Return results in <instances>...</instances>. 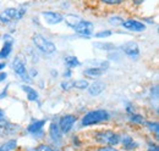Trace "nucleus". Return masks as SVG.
<instances>
[{"label":"nucleus","mask_w":159,"mask_h":151,"mask_svg":"<svg viewBox=\"0 0 159 151\" xmlns=\"http://www.w3.org/2000/svg\"><path fill=\"white\" fill-rule=\"evenodd\" d=\"M11 67H12L14 72L19 76L22 80H25V82H31L32 80L30 78V76H28L27 70H26V62L21 56H17L14 58V61L11 63Z\"/></svg>","instance_id":"obj_5"},{"label":"nucleus","mask_w":159,"mask_h":151,"mask_svg":"<svg viewBox=\"0 0 159 151\" xmlns=\"http://www.w3.org/2000/svg\"><path fill=\"white\" fill-rule=\"evenodd\" d=\"M27 151H36V150H34V149H28Z\"/></svg>","instance_id":"obj_38"},{"label":"nucleus","mask_w":159,"mask_h":151,"mask_svg":"<svg viewBox=\"0 0 159 151\" xmlns=\"http://www.w3.org/2000/svg\"><path fill=\"white\" fill-rule=\"evenodd\" d=\"M72 82H74V88L81 89V90L87 89L88 85H89L88 80H86V79H77V80H72Z\"/></svg>","instance_id":"obj_24"},{"label":"nucleus","mask_w":159,"mask_h":151,"mask_svg":"<svg viewBox=\"0 0 159 151\" xmlns=\"http://www.w3.org/2000/svg\"><path fill=\"white\" fill-rule=\"evenodd\" d=\"M130 121L132 123H135V124H144V122H146V119H144V117L142 114L135 112L130 113Z\"/></svg>","instance_id":"obj_21"},{"label":"nucleus","mask_w":159,"mask_h":151,"mask_svg":"<svg viewBox=\"0 0 159 151\" xmlns=\"http://www.w3.org/2000/svg\"><path fill=\"white\" fill-rule=\"evenodd\" d=\"M74 31H75L79 36H81V37L89 38L94 33V24H93L91 21L81 19L79 24L74 27Z\"/></svg>","instance_id":"obj_6"},{"label":"nucleus","mask_w":159,"mask_h":151,"mask_svg":"<svg viewBox=\"0 0 159 151\" xmlns=\"http://www.w3.org/2000/svg\"><path fill=\"white\" fill-rule=\"evenodd\" d=\"M6 77H7V73H6V72H1V73H0V82H4V80L6 79Z\"/></svg>","instance_id":"obj_36"},{"label":"nucleus","mask_w":159,"mask_h":151,"mask_svg":"<svg viewBox=\"0 0 159 151\" xmlns=\"http://www.w3.org/2000/svg\"><path fill=\"white\" fill-rule=\"evenodd\" d=\"M94 46L98 48L99 50H105V51L115 50V45L111 43H94Z\"/></svg>","instance_id":"obj_22"},{"label":"nucleus","mask_w":159,"mask_h":151,"mask_svg":"<svg viewBox=\"0 0 159 151\" xmlns=\"http://www.w3.org/2000/svg\"><path fill=\"white\" fill-rule=\"evenodd\" d=\"M9 124H10V123H9L7 118H6V114L4 112V110L0 109V127H1V128H7Z\"/></svg>","instance_id":"obj_25"},{"label":"nucleus","mask_w":159,"mask_h":151,"mask_svg":"<svg viewBox=\"0 0 159 151\" xmlns=\"http://www.w3.org/2000/svg\"><path fill=\"white\" fill-rule=\"evenodd\" d=\"M120 143H121L124 150H126V151H132L139 148V144H137V143L134 140V138H132L131 135H129V134L121 135V136H120Z\"/></svg>","instance_id":"obj_12"},{"label":"nucleus","mask_w":159,"mask_h":151,"mask_svg":"<svg viewBox=\"0 0 159 151\" xmlns=\"http://www.w3.org/2000/svg\"><path fill=\"white\" fill-rule=\"evenodd\" d=\"M103 4L105 5H110V6H116V5H120L122 4L125 0H100Z\"/></svg>","instance_id":"obj_30"},{"label":"nucleus","mask_w":159,"mask_h":151,"mask_svg":"<svg viewBox=\"0 0 159 151\" xmlns=\"http://www.w3.org/2000/svg\"><path fill=\"white\" fill-rule=\"evenodd\" d=\"M105 83H103V82H100V80H97V82H94V83H92L91 85H88V93L89 95H92V96H98L99 94H102L103 92H104V89H105Z\"/></svg>","instance_id":"obj_14"},{"label":"nucleus","mask_w":159,"mask_h":151,"mask_svg":"<svg viewBox=\"0 0 159 151\" xmlns=\"http://www.w3.org/2000/svg\"><path fill=\"white\" fill-rule=\"evenodd\" d=\"M121 50H122V53L126 56H129L132 60L134 58L136 60L139 56V46L136 41H127V43H125L124 45H121Z\"/></svg>","instance_id":"obj_8"},{"label":"nucleus","mask_w":159,"mask_h":151,"mask_svg":"<svg viewBox=\"0 0 159 151\" xmlns=\"http://www.w3.org/2000/svg\"><path fill=\"white\" fill-rule=\"evenodd\" d=\"M76 122H77V117L75 114H64L62 117H60L58 126L62 134H67L69 132H71Z\"/></svg>","instance_id":"obj_7"},{"label":"nucleus","mask_w":159,"mask_h":151,"mask_svg":"<svg viewBox=\"0 0 159 151\" xmlns=\"http://www.w3.org/2000/svg\"><path fill=\"white\" fill-rule=\"evenodd\" d=\"M110 119V114L107 110H93L87 112L81 119L82 127H91Z\"/></svg>","instance_id":"obj_1"},{"label":"nucleus","mask_w":159,"mask_h":151,"mask_svg":"<svg viewBox=\"0 0 159 151\" xmlns=\"http://www.w3.org/2000/svg\"><path fill=\"white\" fill-rule=\"evenodd\" d=\"M5 67H6V63L5 62H0V71H2Z\"/></svg>","instance_id":"obj_37"},{"label":"nucleus","mask_w":159,"mask_h":151,"mask_svg":"<svg viewBox=\"0 0 159 151\" xmlns=\"http://www.w3.org/2000/svg\"><path fill=\"white\" fill-rule=\"evenodd\" d=\"M147 151H159V148H158V145H156V144H153V145H151L149 146V149Z\"/></svg>","instance_id":"obj_34"},{"label":"nucleus","mask_w":159,"mask_h":151,"mask_svg":"<svg viewBox=\"0 0 159 151\" xmlns=\"http://www.w3.org/2000/svg\"><path fill=\"white\" fill-rule=\"evenodd\" d=\"M36 151H61L59 149H54V148H52L50 145H47V144H40L38 145L36 149Z\"/></svg>","instance_id":"obj_27"},{"label":"nucleus","mask_w":159,"mask_h":151,"mask_svg":"<svg viewBox=\"0 0 159 151\" xmlns=\"http://www.w3.org/2000/svg\"><path fill=\"white\" fill-rule=\"evenodd\" d=\"M49 136L54 143H60L62 140V132L60 131L58 123H50L49 126Z\"/></svg>","instance_id":"obj_13"},{"label":"nucleus","mask_w":159,"mask_h":151,"mask_svg":"<svg viewBox=\"0 0 159 151\" xmlns=\"http://www.w3.org/2000/svg\"><path fill=\"white\" fill-rule=\"evenodd\" d=\"M12 51V41H4V45L0 50V60H5L10 56Z\"/></svg>","instance_id":"obj_17"},{"label":"nucleus","mask_w":159,"mask_h":151,"mask_svg":"<svg viewBox=\"0 0 159 151\" xmlns=\"http://www.w3.org/2000/svg\"><path fill=\"white\" fill-rule=\"evenodd\" d=\"M32 43L43 54L50 55V54H54L57 51V45L49 38L40 34V33H34L32 36Z\"/></svg>","instance_id":"obj_3"},{"label":"nucleus","mask_w":159,"mask_h":151,"mask_svg":"<svg viewBox=\"0 0 159 151\" xmlns=\"http://www.w3.org/2000/svg\"><path fill=\"white\" fill-rule=\"evenodd\" d=\"M71 75H72V72H71V68H66V70L64 71V73H62L64 78H70V77H71Z\"/></svg>","instance_id":"obj_32"},{"label":"nucleus","mask_w":159,"mask_h":151,"mask_svg":"<svg viewBox=\"0 0 159 151\" xmlns=\"http://www.w3.org/2000/svg\"><path fill=\"white\" fill-rule=\"evenodd\" d=\"M144 126L151 131L152 133H154L156 138L158 139V132H159V128H158V122H152V121H148V122H144Z\"/></svg>","instance_id":"obj_23"},{"label":"nucleus","mask_w":159,"mask_h":151,"mask_svg":"<svg viewBox=\"0 0 159 151\" xmlns=\"http://www.w3.org/2000/svg\"><path fill=\"white\" fill-rule=\"evenodd\" d=\"M94 140L103 146H116L120 143V135L114 131H97L93 133Z\"/></svg>","instance_id":"obj_2"},{"label":"nucleus","mask_w":159,"mask_h":151,"mask_svg":"<svg viewBox=\"0 0 159 151\" xmlns=\"http://www.w3.org/2000/svg\"><path fill=\"white\" fill-rule=\"evenodd\" d=\"M0 132H1V127H0Z\"/></svg>","instance_id":"obj_39"},{"label":"nucleus","mask_w":159,"mask_h":151,"mask_svg":"<svg viewBox=\"0 0 159 151\" xmlns=\"http://www.w3.org/2000/svg\"><path fill=\"white\" fill-rule=\"evenodd\" d=\"M6 95H7V87H5V89L0 93V99H2V97H6Z\"/></svg>","instance_id":"obj_35"},{"label":"nucleus","mask_w":159,"mask_h":151,"mask_svg":"<svg viewBox=\"0 0 159 151\" xmlns=\"http://www.w3.org/2000/svg\"><path fill=\"white\" fill-rule=\"evenodd\" d=\"M97 151H120L114 146H100Z\"/></svg>","instance_id":"obj_31"},{"label":"nucleus","mask_w":159,"mask_h":151,"mask_svg":"<svg viewBox=\"0 0 159 151\" xmlns=\"http://www.w3.org/2000/svg\"><path fill=\"white\" fill-rule=\"evenodd\" d=\"M60 87H61L62 90H66V92L71 90L74 88V82L72 80H64V82L60 83Z\"/></svg>","instance_id":"obj_26"},{"label":"nucleus","mask_w":159,"mask_h":151,"mask_svg":"<svg viewBox=\"0 0 159 151\" xmlns=\"http://www.w3.org/2000/svg\"><path fill=\"white\" fill-rule=\"evenodd\" d=\"M47 119H36L33 121L28 127H27V132L32 135H34V138L37 135H43V127L45 126Z\"/></svg>","instance_id":"obj_11"},{"label":"nucleus","mask_w":159,"mask_h":151,"mask_svg":"<svg viewBox=\"0 0 159 151\" xmlns=\"http://www.w3.org/2000/svg\"><path fill=\"white\" fill-rule=\"evenodd\" d=\"M64 62H65V66L67 68H75V67H79L80 65H81V62L77 58V56H66L65 60H64Z\"/></svg>","instance_id":"obj_19"},{"label":"nucleus","mask_w":159,"mask_h":151,"mask_svg":"<svg viewBox=\"0 0 159 151\" xmlns=\"http://www.w3.org/2000/svg\"><path fill=\"white\" fill-rule=\"evenodd\" d=\"M42 16L48 24H59L64 21V16L55 11H44L42 12Z\"/></svg>","instance_id":"obj_10"},{"label":"nucleus","mask_w":159,"mask_h":151,"mask_svg":"<svg viewBox=\"0 0 159 151\" xmlns=\"http://www.w3.org/2000/svg\"><path fill=\"white\" fill-rule=\"evenodd\" d=\"M111 34H113V32H111V31H100V32H98V33H96V34H94V37L98 38V39H104V38L110 37Z\"/></svg>","instance_id":"obj_29"},{"label":"nucleus","mask_w":159,"mask_h":151,"mask_svg":"<svg viewBox=\"0 0 159 151\" xmlns=\"http://www.w3.org/2000/svg\"><path fill=\"white\" fill-rule=\"evenodd\" d=\"M21 88H22V90L27 94V99H28L30 101H38L39 95H38L36 89H33L32 87H30V85H27V84H22Z\"/></svg>","instance_id":"obj_16"},{"label":"nucleus","mask_w":159,"mask_h":151,"mask_svg":"<svg viewBox=\"0 0 159 151\" xmlns=\"http://www.w3.org/2000/svg\"><path fill=\"white\" fill-rule=\"evenodd\" d=\"M146 0H131V2L134 4V5H136V6H139L141 4H143Z\"/></svg>","instance_id":"obj_33"},{"label":"nucleus","mask_w":159,"mask_h":151,"mask_svg":"<svg viewBox=\"0 0 159 151\" xmlns=\"http://www.w3.org/2000/svg\"><path fill=\"white\" fill-rule=\"evenodd\" d=\"M107 70L103 68V67H98V66H93V67H88L83 71V75L88 78H97V77H100L102 75H104Z\"/></svg>","instance_id":"obj_15"},{"label":"nucleus","mask_w":159,"mask_h":151,"mask_svg":"<svg viewBox=\"0 0 159 151\" xmlns=\"http://www.w3.org/2000/svg\"><path fill=\"white\" fill-rule=\"evenodd\" d=\"M16 148H17V140L11 139L4 143L2 145H0V151H15Z\"/></svg>","instance_id":"obj_20"},{"label":"nucleus","mask_w":159,"mask_h":151,"mask_svg":"<svg viewBox=\"0 0 159 151\" xmlns=\"http://www.w3.org/2000/svg\"><path fill=\"white\" fill-rule=\"evenodd\" d=\"M81 19H81L80 16L74 15V14H69V15H65V16H64V21H65L66 24H67L69 27H71V28H74L75 26H77Z\"/></svg>","instance_id":"obj_18"},{"label":"nucleus","mask_w":159,"mask_h":151,"mask_svg":"<svg viewBox=\"0 0 159 151\" xmlns=\"http://www.w3.org/2000/svg\"><path fill=\"white\" fill-rule=\"evenodd\" d=\"M27 14V10L25 7H20V9H16V7H9L6 10H4L1 14H0V22L4 23V24H9L14 21H20L22 19V17Z\"/></svg>","instance_id":"obj_4"},{"label":"nucleus","mask_w":159,"mask_h":151,"mask_svg":"<svg viewBox=\"0 0 159 151\" xmlns=\"http://www.w3.org/2000/svg\"><path fill=\"white\" fill-rule=\"evenodd\" d=\"M124 22V19L120 16H111L109 17V23L113 26H121V23Z\"/></svg>","instance_id":"obj_28"},{"label":"nucleus","mask_w":159,"mask_h":151,"mask_svg":"<svg viewBox=\"0 0 159 151\" xmlns=\"http://www.w3.org/2000/svg\"><path fill=\"white\" fill-rule=\"evenodd\" d=\"M121 26L130 31V32H136V33H139V32H143L146 31V24L141 21H137V19H129L126 21H124L121 23Z\"/></svg>","instance_id":"obj_9"}]
</instances>
